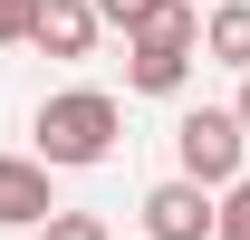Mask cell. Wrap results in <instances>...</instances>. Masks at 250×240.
I'll use <instances>...</instances> for the list:
<instances>
[{"mask_svg": "<svg viewBox=\"0 0 250 240\" xmlns=\"http://www.w3.org/2000/svg\"><path fill=\"white\" fill-rule=\"evenodd\" d=\"M116 125H125V106L106 87H67V96H48V106H39V163H48V173H77V163H106V154H116Z\"/></svg>", "mask_w": 250, "mask_h": 240, "instance_id": "1", "label": "cell"}, {"mask_svg": "<svg viewBox=\"0 0 250 240\" xmlns=\"http://www.w3.org/2000/svg\"><path fill=\"white\" fill-rule=\"evenodd\" d=\"M241 116L231 106H192L183 125H173V163H183V182H202V192H221V182H241Z\"/></svg>", "mask_w": 250, "mask_h": 240, "instance_id": "2", "label": "cell"}, {"mask_svg": "<svg viewBox=\"0 0 250 240\" xmlns=\"http://www.w3.org/2000/svg\"><path fill=\"white\" fill-rule=\"evenodd\" d=\"M145 240H212V192L202 182H154L145 192Z\"/></svg>", "mask_w": 250, "mask_h": 240, "instance_id": "3", "label": "cell"}, {"mask_svg": "<svg viewBox=\"0 0 250 240\" xmlns=\"http://www.w3.org/2000/svg\"><path fill=\"white\" fill-rule=\"evenodd\" d=\"M48 211H58L48 163H39V154H0V231H39Z\"/></svg>", "mask_w": 250, "mask_h": 240, "instance_id": "4", "label": "cell"}, {"mask_svg": "<svg viewBox=\"0 0 250 240\" xmlns=\"http://www.w3.org/2000/svg\"><path fill=\"white\" fill-rule=\"evenodd\" d=\"M183 77H192L183 39H125V87L135 96H183Z\"/></svg>", "mask_w": 250, "mask_h": 240, "instance_id": "5", "label": "cell"}, {"mask_svg": "<svg viewBox=\"0 0 250 240\" xmlns=\"http://www.w3.org/2000/svg\"><path fill=\"white\" fill-rule=\"evenodd\" d=\"M29 48L87 58V48H96V10H87V0H39V10H29Z\"/></svg>", "mask_w": 250, "mask_h": 240, "instance_id": "6", "label": "cell"}, {"mask_svg": "<svg viewBox=\"0 0 250 240\" xmlns=\"http://www.w3.org/2000/svg\"><path fill=\"white\" fill-rule=\"evenodd\" d=\"M202 48L221 67H250V0H212V20H202Z\"/></svg>", "mask_w": 250, "mask_h": 240, "instance_id": "7", "label": "cell"}, {"mask_svg": "<svg viewBox=\"0 0 250 240\" xmlns=\"http://www.w3.org/2000/svg\"><path fill=\"white\" fill-rule=\"evenodd\" d=\"M212 240H250V182H221V202H212Z\"/></svg>", "mask_w": 250, "mask_h": 240, "instance_id": "8", "label": "cell"}, {"mask_svg": "<svg viewBox=\"0 0 250 240\" xmlns=\"http://www.w3.org/2000/svg\"><path fill=\"white\" fill-rule=\"evenodd\" d=\"M39 240H116V231H106L96 211H48V221H39Z\"/></svg>", "mask_w": 250, "mask_h": 240, "instance_id": "9", "label": "cell"}, {"mask_svg": "<svg viewBox=\"0 0 250 240\" xmlns=\"http://www.w3.org/2000/svg\"><path fill=\"white\" fill-rule=\"evenodd\" d=\"M87 10H96V29H125V39H135V29H145V10H154V0H87Z\"/></svg>", "mask_w": 250, "mask_h": 240, "instance_id": "10", "label": "cell"}, {"mask_svg": "<svg viewBox=\"0 0 250 240\" xmlns=\"http://www.w3.org/2000/svg\"><path fill=\"white\" fill-rule=\"evenodd\" d=\"M29 10H39V0H0V48H20V39H29Z\"/></svg>", "mask_w": 250, "mask_h": 240, "instance_id": "11", "label": "cell"}, {"mask_svg": "<svg viewBox=\"0 0 250 240\" xmlns=\"http://www.w3.org/2000/svg\"><path fill=\"white\" fill-rule=\"evenodd\" d=\"M231 116H241V135H250V67H241V96H231Z\"/></svg>", "mask_w": 250, "mask_h": 240, "instance_id": "12", "label": "cell"}]
</instances>
